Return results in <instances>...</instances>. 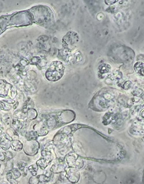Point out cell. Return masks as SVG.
Listing matches in <instances>:
<instances>
[{
	"label": "cell",
	"mask_w": 144,
	"mask_h": 184,
	"mask_svg": "<svg viewBox=\"0 0 144 184\" xmlns=\"http://www.w3.org/2000/svg\"><path fill=\"white\" fill-rule=\"evenodd\" d=\"M65 68L61 62H54L47 71L46 76L49 81H56L62 77Z\"/></svg>",
	"instance_id": "6da1fadb"
},
{
	"label": "cell",
	"mask_w": 144,
	"mask_h": 184,
	"mask_svg": "<svg viewBox=\"0 0 144 184\" xmlns=\"http://www.w3.org/2000/svg\"><path fill=\"white\" fill-rule=\"evenodd\" d=\"M67 177L72 183H77L80 178V174L76 170L70 168L67 170Z\"/></svg>",
	"instance_id": "7a4b0ae2"
},
{
	"label": "cell",
	"mask_w": 144,
	"mask_h": 184,
	"mask_svg": "<svg viewBox=\"0 0 144 184\" xmlns=\"http://www.w3.org/2000/svg\"><path fill=\"white\" fill-rule=\"evenodd\" d=\"M65 165L61 163H57L54 165L51 168V171L54 173H58L63 172L65 170Z\"/></svg>",
	"instance_id": "3957f363"
},
{
	"label": "cell",
	"mask_w": 144,
	"mask_h": 184,
	"mask_svg": "<svg viewBox=\"0 0 144 184\" xmlns=\"http://www.w3.org/2000/svg\"><path fill=\"white\" fill-rule=\"evenodd\" d=\"M11 147L12 149L15 151H20L23 147L22 143L18 140L12 141L11 143Z\"/></svg>",
	"instance_id": "277c9868"
},
{
	"label": "cell",
	"mask_w": 144,
	"mask_h": 184,
	"mask_svg": "<svg viewBox=\"0 0 144 184\" xmlns=\"http://www.w3.org/2000/svg\"><path fill=\"white\" fill-rule=\"evenodd\" d=\"M0 146L3 150H8L10 147V141L3 136V137L1 139Z\"/></svg>",
	"instance_id": "5b68a950"
},
{
	"label": "cell",
	"mask_w": 144,
	"mask_h": 184,
	"mask_svg": "<svg viewBox=\"0 0 144 184\" xmlns=\"http://www.w3.org/2000/svg\"><path fill=\"white\" fill-rule=\"evenodd\" d=\"M50 162V160H47L46 159H44V158H42V159H40L39 160H38L36 162V165L41 169L44 170L48 165Z\"/></svg>",
	"instance_id": "8992f818"
},
{
	"label": "cell",
	"mask_w": 144,
	"mask_h": 184,
	"mask_svg": "<svg viewBox=\"0 0 144 184\" xmlns=\"http://www.w3.org/2000/svg\"><path fill=\"white\" fill-rule=\"evenodd\" d=\"M6 179L10 184H18V182L14 178L12 171H9L6 174Z\"/></svg>",
	"instance_id": "52a82bcc"
},
{
	"label": "cell",
	"mask_w": 144,
	"mask_h": 184,
	"mask_svg": "<svg viewBox=\"0 0 144 184\" xmlns=\"http://www.w3.org/2000/svg\"><path fill=\"white\" fill-rule=\"evenodd\" d=\"M37 133L35 131H30L28 133H27L25 137L27 139L28 141H32V140H34L37 137Z\"/></svg>",
	"instance_id": "ba28073f"
},
{
	"label": "cell",
	"mask_w": 144,
	"mask_h": 184,
	"mask_svg": "<svg viewBox=\"0 0 144 184\" xmlns=\"http://www.w3.org/2000/svg\"><path fill=\"white\" fill-rule=\"evenodd\" d=\"M38 170V166L36 164L33 165H31L28 167V170L31 172V173L32 174L33 176H36Z\"/></svg>",
	"instance_id": "9c48e42d"
},
{
	"label": "cell",
	"mask_w": 144,
	"mask_h": 184,
	"mask_svg": "<svg viewBox=\"0 0 144 184\" xmlns=\"http://www.w3.org/2000/svg\"><path fill=\"white\" fill-rule=\"evenodd\" d=\"M37 177L38 178L39 182H40V183H46V182L49 181L50 180L49 177L44 175H40V176H38Z\"/></svg>",
	"instance_id": "30bf717a"
},
{
	"label": "cell",
	"mask_w": 144,
	"mask_h": 184,
	"mask_svg": "<svg viewBox=\"0 0 144 184\" xmlns=\"http://www.w3.org/2000/svg\"><path fill=\"white\" fill-rule=\"evenodd\" d=\"M11 171H12V172L13 173V176H14L15 179L18 178L21 176V173H20V171L18 170V169H13Z\"/></svg>",
	"instance_id": "8fae6325"
},
{
	"label": "cell",
	"mask_w": 144,
	"mask_h": 184,
	"mask_svg": "<svg viewBox=\"0 0 144 184\" xmlns=\"http://www.w3.org/2000/svg\"><path fill=\"white\" fill-rule=\"evenodd\" d=\"M13 125L17 129H20L22 127V124L17 120H13Z\"/></svg>",
	"instance_id": "7c38bea8"
},
{
	"label": "cell",
	"mask_w": 144,
	"mask_h": 184,
	"mask_svg": "<svg viewBox=\"0 0 144 184\" xmlns=\"http://www.w3.org/2000/svg\"><path fill=\"white\" fill-rule=\"evenodd\" d=\"M27 163H25L24 162H18V163H17V167H18V168L20 170H22V171H23L24 170V169H25V167H26V166H27Z\"/></svg>",
	"instance_id": "4fadbf2b"
},
{
	"label": "cell",
	"mask_w": 144,
	"mask_h": 184,
	"mask_svg": "<svg viewBox=\"0 0 144 184\" xmlns=\"http://www.w3.org/2000/svg\"><path fill=\"white\" fill-rule=\"evenodd\" d=\"M39 182L38 178V177H31L29 180V184H37Z\"/></svg>",
	"instance_id": "5bb4252c"
},
{
	"label": "cell",
	"mask_w": 144,
	"mask_h": 184,
	"mask_svg": "<svg viewBox=\"0 0 144 184\" xmlns=\"http://www.w3.org/2000/svg\"><path fill=\"white\" fill-rule=\"evenodd\" d=\"M8 184V183H5H5H3V184Z\"/></svg>",
	"instance_id": "9a60e30c"
},
{
	"label": "cell",
	"mask_w": 144,
	"mask_h": 184,
	"mask_svg": "<svg viewBox=\"0 0 144 184\" xmlns=\"http://www.w3.org/2000/svg\"><path fill=\"white\" fill-rule=\"evenodd\" d=\"M0 168H1V165H0Z\"/></svg>",
	"instance_id": "2e32d148"
}]
</instances>
